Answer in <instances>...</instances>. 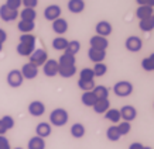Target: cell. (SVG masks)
Listing matches in <instances>:
<instances>
[{
  "mask_svg": "<svg viewBox=\"0 0 154 149\" xmlns=\"http://www.w3.org/2000/svg\"><path fill=\"white\" fill-rule=\"evenodd\" d=\"M35 134H37V136L45 139L47 136L51 135V124H50V122H44V121L37 124V127H35Z\"/></svg>",
  "mask_w": 154,
  "mask_h": 149,
  "instance_id": "cell-16",
  "label": "cell"
},
{
  "mask_svg": "<svg viewBox=\"0 0 154 149\" xmlns=\"http://www.w3.org/2000/svg\"><path fill=\"white\" fill-rule=\"evenodd\" d=\"M20 72L23 74L24 80H33L38 76V68L35 65H33V63H30V62L24 63V65L21 66Z\"/></svg>",
  "mask_w": 154,
  "mask_h": 149,
  "instance_id": "cell-6",
  "label": "cell"
},
{
  "mask_svg": "<svg viewBox=\"0 0 154 149\" xmlns=\"http://www.w3.org/2000/svg\"><path fill=\"white\" fill-rule=\"evenodd\" d=\"M139 28L143 33H150L154 30V17H149V19L140 20L139 21Z\"/></svg>",
  "mask_w": 154,
  "mask_h": 149,
  "instance_id": "cell-27",
  "label": "cell"
},
{
  "mask_svg": "<svg viewBox=\"0 0 154 149\" xmlns=\"http://www.w3.org/2000/svg\"><path fill=\"white\" fill-rule=\"evenodd\" d=\"M105 118H106L107 121L113 122V124H119L122 120L120 111H119L117 108H109V110L105 112Z\"/></svg>",
  "mask_w": 154,
  "mask_h": 149,
  "instance_id": "cell-24",
  "label": "cell"
},
{
  "mask_svg": "<svg viewBox=\"0 0 154 149\" xmlns=\"http://www.w3.org/2000/svg\"><path fill=\"white\" fill-rule=\"evenodd\" d=\"M35 49V45H31V44H23V42H19V45L16 48L17 54L21 56H30Z\"/></svg>",
  "mask_w": 154,
  "mask_h": 149,
  "instance_id": "cell-18",
  "label": "cell"
},
{
  "mask_svg": "<svg viewBox=\"0 0 154 149\" xmlns=\"http://www.w3.org/2000/svg\"><path fill=\"white\" fill-rule=\"evenodd\" d=\"M58 69H60V65H58V61L55 59H47V62L42 65V72L47 77H54L58 74Z\"/></svg>",
  "mask_w": 154,
  "mask_h": 149,
  "instance_id": "cell-7",
  "label": "cell"
},
{
  "mask_svg": "<svg viewBox=\"0 0 154 149\" xmlns=\"http://www.w3.org/2000/svg\"><path fill=\"white\" fill-rule=\"evenodd\" d=\"M27 149H45V139H42L37 135L30 138L27 144Z\"/></svg>",
  "mask_w": 154,
  "mask_h": 149,
  "instance_id": "cell-25",
  "label": "cell"
},
{
  "mask_svg": "<svg viewBox=\"0 0 154 149\" xmlns=\"http://www.w3.org/2000/svg\"><path fill=\"white\" fill-rule=\"evenodd\" d=\"M48 59V54L45 49H34V52L30 55V63H33L38 68V66H42Z\"/></svg>",
  "mask_w": 154,
  "mask_h": 149,
  "instance_id": "cell-4",
  "label": "cell"
},
{
  "mask_svg": "<svg viewBox=\"0 0 154 149\" xmlns=\"http://www.w3.org/2000/svg\"><path fill=\"white\" fill-rule=\"evenodd\" d=\"M119 111H120V117L123 121L131 122L133 120H136V117H137V110H136L133 106H123Z\"/></svg>",
  "mask_w": 154,
  "mask_h": 149,
  "instance_id": "cell-12",
  "label": "cell"
},
{
  "mask_svg": "<svg viewBox=\"0 0 154 149\" xmlns=\"http://www.w3.org/2000/svg\"><path fill=\"white\" fill-rule=\"evenodd\" d=\"M75 73H76V66L75 65H72V66H60V69H58V74L62 76V77H65V79L72 77Z\"/></svg>",
  "mask_w": 154,
  "mask_h": 149,
  "instance_id": "cell-30",
  "label": "cell"
},
{
  "mask_svg": "<svg viewBox=\"0 0 154 149\" xmlns=\"http://www.w3.org/2000/svg\"><path fill=\"white\" fill-rule=\"evenodd\" d=\"M125 47H126V49L129 52H139L143 48V41L137 35H130L129 38H126Z\"/></svg>",
  "mask_w": 154,
  "mask_h": 149,
  "instance_id": "cell-5",
  "label": "cell"
},
{
  "mask_svg": "<svg viewBox=\"0 0 154 149\" xmlns=\"http://www.w3.org/2000/svg\"><path fill=\"white\" fill-rule=\"evenodd\" d=\"M75 62H76V59H75L74 55H68V54H62V55L60 56V59H58V65L60 66H72L75 65Z\"/></svg>",
  "mask_w": 154,
  "mask_h": 149,
  "instance_id": "cell-33",
  "label": "cell"
},
{
  "mask_svg": "<svg viewBox=\"0 0 154 149\" xmlns=\"http://www.w3.org/2000/svg\"><path fill=\"white\" fill-rule=\"evenodd\" d=\"M6 132H7V130H6V127L3 125V122L0 120V135H5Z\"/></svg>",
  "mask_w": 154,
  "mask_h": 149,
  "instance_id": "cell-47",
  "label": "cell"
},
{
  "mask_svg": "<svg viewBox=\"0 0 154 149\" xmlns=\"http://www.w3.org/2000/svg\"><path fill=\"white\" fill-rule=\"evenodd\" d=\"M69 120V114L64 108H55L50 114V124L54 127H64Z\"/></svg>",
  "mask_w": 154,
  "mask_h": 149,
  "instance_id": "cell-1",
  "label": "cell"
},
{
  "mask_svg": "<svg viewBox=\"0 0 154 149\" xmlns=\"http://www.w3.org/2000/svg\"><path fill=\"white\" fill-rule=\"evenodd\" d=\"M153 17H154V7H153Z\"/></svg>",
  "mask_w": 154,
  "mask_h": 149,
  "instance_id": "cell-50",
  "label": "cell"
},
{
  "mask_svg": "<svg viewBox=\"0 0 154 149\" xmlns=\"http://www.w3.org/2000/svg\"><path fill=\"white\" fill-rule=\"evenodd\" d=\"M14 149H23V148H14Z\"/></svg>",
  "mask_w": 154,
  "mask_h": 149,
  "instance_id": "cell-51",
  "label": "cell"
},
{
  "mask_svg": "<svg viewBox=\"0 0 154 149\" xmlns=\"http://www.w3.org/2000/svg\"><path fill=\"white\" fill-rule=\"evenodd\" d=\"M62 10L58 4H50L44 9V19L48 20V21H54V20L60 19Z\"/></svg>",
  "mask_w": 154,
  "mask_h": 149,
  "instance_id": "cell-8",
  "label": "cell"
},
{
  "mask_svg": "<svg viewBox=\"0 0 154 149\" xmlns=\"http://www.w3.org/2000/svg\"><path fill=\"white\" fill-rule=\"evenodd\" d=\"M6 41H7V33L3 28H0V44H5Z\"/></svg>",
  "mask_w": 154,
  "mask_h": 149,
  "instance_id": "cell-45",
  "label": "cell"
},
{
  "mask_svg": "<svg viewBox=\"0 0 154 149\" xmlns=\"http://www.w3.org/2000/svg\"><path fill=\"white\" fill-rule=\"evenodd\" d=\"M35 41H37V38L33 34H23V35H20V42H23V44L35 45Z\"/></svg>",
  "mask_w": 154,
  "mask_h": 149,
  "instance_id": "cell-39",
  "label": "cell"
},
{
  "mask_svg": "<svg viewBox=\"0 0 154 149\" xmlns=\"http://www.w3.org/2000/svg\"><path fill=\"white\" fill-rule=\"evenodd\" d=\"M143 149H153V148H150V146H144Z\"/></svg>",
  "mask_w": 154,
  "mask_h": 149,
  "instance_id": "cell-49",
  "label": "cell"
},
{
  "mask_svg": "<svg viewBox=\"0 0 154 149\" xmlns=\"http://www.w3.org/2000/svg\"><path fill=\"white\" fill-rule=\"evenodd\" d=\"M81 49V42L79 41H76V39H74V41H69L68 42V45H66L65 48V54H68V55H74L76 56V54L79 52Z\"/></svg>",
  "mask_w": 154,
  "mask_h": 149,
  "instance_id": "cell-31",
  "label": "cell"
},
{
  "mask_svg": "<svg viewBox=\"0 0 154 149\" xmlns=\"http://www.w3.org/2000/svg\"><path fill=\"white\" fill-rule=\"evenodd\" d=\"M94 94L96 96L98 100H106L109 97V89L106 86H102V84H99V86H95L94 87Z\"/></svg>",
  "mask_w": 154,
  "mask_h": 149,
  "instance_id": "cell-28",
  "label": "cell"
},
{
  "mask_svg": "<svg viewBox=\"0 0 154 149\" xmlns=\"http://www.w3.org/2000/svg\"><path fill=\"white\" fill-rule=\"evenodd\" d=\"M2 49H3V44H0V52H2Z\"/></svg>",
  "mask_w": 154,
  "mask_h": 149,
  "instance_id": "cell-48",
  "label": "cell"
},
{
  "mask_svg": "<svg viewBox=\"0 0 154 149\" xmlns=\"http://www.w3.org/2000/svg\"><path fill=\"white\" fill-rule=\"evenodd\" d=\"M9 9L11 10H17L19 11V9L21 7V0H6V3H5Z\"/></svg>",
  "mask_w": 154,
  "mask_h": 149,
  "instance_id": "cell-41",
  "label": "cell"
},
{
  "mask_svg": "<svg viewBox=\"0 0 154 149\" xmlns=\"http://www.w3.org/2000/svg\"><path fill=\"white\" fill-rule=\"evenodd\" d=\"M0 149H11L9 139L5 135H0Z\"/></svg>",
  "mask_w": 154,
  "mask_h": 149,
  "instance_id": "cell-43",
  "label": "cell"
},
{
  "mask_svg": "<svg viewBox=\"0 0 154 149\" xmlns=\"http://www.w3.org/2000/svg\"><path fill=\"white\" fill-rule=\"evenodd\" d=\"M89 44H91V48H96V49H102V51H106L107 47H109L107 38L100 37V35H94V37H91Z\"/></svg>",
  "mask_w": 154,
  "mask_h": 149,
  "instance_id": "cell-13",
  "label": "cell"
},
{
  "mask_svg": "<svg viewBox=\"0 0 154 149\" xmlns=\"http://www.w3.org/2000/svg\"><path fill=\"white\" fill-rule=\"evenodd\" d=\"M68 39L64 37H57L52 39V48L55 49V51H65L66 45H68Z\"/></svg>",
  "mask_w": 154,
  "mask_h": 149,
  "instance_id": "cell-32",
  "label": "cell"
},
{
  "mask_svg": "<svg viewBox=\"0 0 154 149\" xmlns=\"http://www.w3.org/2000/svg\"><path fill=\"white\" fill-rule=\"evenodd\" d=\"M52 31L58 35H62V34H65L68 31V21L65 19H57L52 21Z\"/></svg>",
  "mask_w": 154,
  "mask_h": 149,
  "instance_id": "cell-15",
  "label": "cell"
},
{
  "mask_svg": "<svg viewBox=\"0 0 154 149\" xmlns=\"http://www.w3.org/2000/svg\"><path fill=\"white\" fill-rule=\"evenodd\" d=\"M38 4V0H21V6L27 9H35Z\"/></svg>",
  "mask_w": 154,
  "mask_h": 149,
  "instance_id": "cell-42",
  "label": "cell"
},
{
  "mask_svg": "<svg viewBox=\"0 0 154 149\" xmlns=\"http://www.w3.org/2000/svg\"><path fill=\"white\" fill-rule=\"evenodd\" d=\"M6 80H7V84H9L10 87L17 89V87H20V86L23 84L24 77H23V74H21V72H20L19 69H13V70H10L9 73H7Z\"/></svg>",
  "mask_w": 154,
  "mask_h": 149,
  "instance_id": "cell-3",
  "label": "cell"
},
{
  "mask_svg": "<svg viewBox=\"0 0 154 149\" xmlns=\"http://www.w3.org/2000/svg\"><path fill=\"white\" fill-rule=\"evenodd\" d=\"M95 31H96V35H100V37H105L107 38L113 31V27L112 24L106 21V20H102V21H99L96 25H95Z\"/></svg>",
  "mask_w": 154,
  "mask_h": 149,
  "instance_id": "cell-10",
  "label": "cell"
},
{
  "mask_svg": "<svg viewBox=\"0 0 154 149\" xmlns=\"http://www.w3.org/2000/svg\"><path fill=\"white\" fill-rule=\"evenodd\" d=\"M113 93L116 94L117 97H129L133 93V84L129 80H120V82L115 83Z\"/></svg>",
  "mask_w": 154,
  "mask_h": 149,
  "instance_id": "cell-2",
  "label": "cell"
},
{
  "mask_svg": "<svg viewBox=\"0 0 154 149\" xmlns=\"http://www.w3.org/2000/svg\"><path fill=\"white\" fill-rule=\"evenodd\" d=\"M136 3L139 6H149V7H154V0H136Z\"/></svg>",
  "mask_w": 154,
  "mask_h": 149,
  "instance_id": "cell-44",
  "label": "cell"
},
{
  "mask_svg": "<svg viewBox=\"0 0 154 149\" xmlns=\"http://www.w3.org/2000/svg\"><path fill=\"white\" fill-rule=\"evenodd\" d=\"M96 86L95 84V80H78V87L82 90V92H92L94 87Z\"/></svg>",
  "mask_w": 154,
  "mask_h": 149,
  "instance_id": "cell-35",
  "label": "cell"
},
{
  "mask_svg": "<svg viewBox=\"0 0 154 149\" xmlns=\"http://www.w3.org/2000/svg\"><path fill=\"white\" fill-rule=\"evenodd\" d=\"M79 79L82 80H95V73L91 68H84L79 72Z\"/></svg>",
  "mask_w": 154,
  "mask_h": 149,
  "instance_id": "cell-37",
  "label": "cell"
},
{
  "mask_svg": "<svg viewBox=\"0 0 154 149\" xmlns=\"http://www.w3.org/2000/svg\"><path fill=\"white\" fill-rule=\"evenodd\" d=\"M17 28L21 34H31L35 28V23L34 21H24V20H20L19 24H17Z\"/></svg>",
  "mask_w": 154,
  "mask_h": 149,
  "instance_id": "cell-19",
  "label": "cell"
},
{
  "mask_svg": "<svg viewBox=\"0 0 154 149\" xmlns=\"http://www.w3.org/2000/svg\"><path fill=\"white\" fill-rule=\"evenodd\" d=\"M136 16H137L139 20H144V19H149V17H153V7L139 6L137 10H136Z\"/></svg>",
  "mask_w": 154,
  "mask_h": 149,
  "instance_id": "cell-21",
  "label": "cell"
},
{
  "mask_svg": "<svg viewBox=\"0 0 154 149\" xmlns=\"http://www.w3.org/2000/svg\"><path fill=\"white\" fill-rule=\"evenodd\" d=\"M68 10L72 14H81L85 10L84 0H69L68 1Z\"/></svg>",
  "mask_w": 154,
  "mask_h": 149,
  "instance_id": "cell-17",
  "label": "cell"
},
{
  "mask_svg": "<svg viewBox=\"0 0 154 149\" xmlns=\"http://www.w3.org/2000/svg\"><path fill=\"white\" fill-rule=\"evenodd\" d=\"M106 138L110 141V142H117V141L122 138L120 132H119V130H117L116 125H110L106 130Z\"/></svg>",
  "mask_w": 154,
  "mask_h": 149,
  "instance_id": "cell-29",
  "label": "cell"
},
{
  "mask_svg": "<svg viewBox=\"0 0 154 149\" xmlns=\"http://www.w3.org/2000/svg\"><path fill=\"white\" fill-rule=\"evenodd\" d=\"M45 112V104L40 100H34L28 104V114L33 117H41Z\"/></svg>",
  "mask_w": 154,
  "mask_h": 149,
  "instance_id": "cell-11",
  "label": "cell"
},
{
  "mask_svg": "<svg viewBox=\"0 0 154 149\" xmlns=\"http://www.w3.org/2000/svg\"><path fill=\"white\" fill-rule=\"evenodd\" d=\"M69 132H71V135L74 136V138H76V139H81V138L85 135L86 130H85L84 124H81V122H75L74 125L71 127Z\"/></svg>",
  "mask_w": 154,
  "mask_h": 149,
  "instance_id": "cell-26",
  "label": "cell"
},
{
  "mask_svg": "<svg viewBox=\"0 0 154 149\" xmlns=\"http://www.w3.org/2000/svg\"><path fill=\"white\" fill-rule=\"evenodd\" d=\"M19 17V11L17 10H11L9 9L6 4H2L0 6V19L6 21V23H10V21H14L17 20Z\"/></svg>",
  "mask_w": 154,
  "mask_h": 149,
  "instance_id": "cell-9",
  "label": "cell"
},
{
  "mask_svg": "<svg viewBox=\"0 0 154 149\" xmlns=\"http://www.w3.org/2000/svg\"><path fill=\"white\" fill-rule=\"evenodd\" d=\"M143 148H144V145L140 144V142H133L129 146V149H143Z\"/></svg>",
  "mask_w": 154,
  "mask_h": 149,
  "instance_id": "cell-46",
  "label": "cell"
},
{
  "mask_svg": "<svg viewBox=\"0 0 154 149\" xmlns=\"http://www.w3.org/2000/svg\"><path fill=\"white\" fill-rule=\"evenodd\" d=\"M116 127H117V130H119V132H120L122 136L127 135V134L130 132V130H131V124L129 121H122V122H119Z\"/></svg>",
  "mask_w": 154,
  "mask_h": 149,
  "instance_id": "cell-38",
  "label": "cell"
},
{
  "mask_svg": "<svg viewBox=\"0 0 154 149\" xmlns=\"http://www.w3.org/2000/svg\"><path fill=\"white\" fill-rule=\"evenodd\" d=\"M92 70H94L95 73V77H102V76H105L107 72V66L103 63V62H99V63H95V66L92 68Z\"/></svg>",
  "mask_w": 154,
  "mask_h": 149,
  "instance_id": "cell-36",
  "label": "cell"
},
{
  "mask_svg": "<svg viewBox=\"0 0 154 149\" xmlns=\"http://www.w3.org/2000/svg\"><path fill=\"white\" fill-rule=\"evenodd\" d=\"M88 58L94 63H99V62H103L105 58H106V51H102V49H96V48H91L88 49Z\"/></svg>",
  "mask_w": 154,
  "mask_h": 149,
  "instance_id": "cell-14",
  "label": "cell"
},
{
  "mask_svg": "<svg viewBox=\"0 0 154 149\" xmlns=\"http://www.w3.org/2000/svg\"><path fill=\"white\" fill-rule=\"evenodd\" d=\"M94 111L96 114H105V112L110 108V103H109V98L106 100H98V101L94 104Z\"/></svg>",
  "mask_w": 154,
  "mask_h": 149,
  "instance_id": "cell-22",
  "label": "cell"
},
{
  "mask_svg": "<svg viewBox=\"0 0 154 149\" xmlns=\"http://www.w3.org/2000/svg\"><path fill=\"white\" fill-rule=\"evenodd\" d=\"M0 120H2L3 125L6 127V130H7V131L11 130V128L14 127V118L11 115H3L2 118H0Z\"/></svg>",
  "mask_w": 154,
  "mask_h": 149,
  "instance_id": "cell-40",
  "label": "cell"
},
{
  "mask_svg": "<svg viewBox=\"0 0 154 149\" xmlns=\"http://www.w3.org/2000/svg\"><path fill=\"white\" fill-rule=\"evenodd\" d=\"M141 68L146 70V72H154V54L149 55L147 58H144L141 61Z\"/></svg>",
  "mask_w": 154,
  "mask_h": 149,
  "instance_id": "cell-34",
  "label": "cell"
},
{
  "mask_svg": "<svg viewBox=\"0 0 154 149\" xmlns=\"http://www.w3.org/2000/svg\"><path fill=\"white\" fill-rule=\"evenodd\" d=\"M81 101L86 107H94V104L98 101V98L94 94V92H84L82 96H81Z\"/></svg>",
  "mask_w": 154,
  "mask_h": 149,
  "instance_id": "cell-20",
  "label": "cell"
},
{
  "mask_svg": "<svg viewBox=\"0 0 154 149\" xmlns=\"http://www.w3.org/2000/svg\"><path fill=\"white\" fill-rule=\"evenodd\" d=\"M19 16H20V19L24 20V21H35L37 11H35V9H27V7H24L19 13Z\"/></svg>",
  "mask_w": 154,
  "mask_h": 149,
  "instance_id": "cell-23",
  "label": "cell"
}]
</instances>
